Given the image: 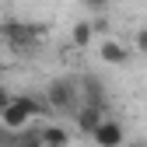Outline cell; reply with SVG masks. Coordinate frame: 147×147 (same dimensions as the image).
I'll return each mask as SVG.
<instances>
[{
    "mask_svg": "<svg viewBox=\"0 0 147 147\" xmlns=\"http://www.w3.org/2000/svg\"><path fill=\"white\" fill-rule=\"evenodd\" d=\"M49 116V109L42 102V95H35V91H21V95H14L7 102V109L0 112V126H7V130H28V126L35 119H42Z\"/></svg>",
    "mask_w": 147,
    "mask_h": 147,
    "instance_id": "obj_1",
    "label": "cell"
},
{
    "mask_svg": "<svg viewBox=\"0 0 147 147\" xmlns=\"http://www.w3.org/2000/svg\"><path fill=\"white\" fill-rule=\"evenodd\" d=\"M70 119H74V133L91 137V133L98 130V123L105 119V112H102V109H91V105H81V109H77V112H74Z\"/></svg>",
    "mask_w": 147,
    "mask_h": 147,
    "instance_id": "obj_6",
    "label": "cell"
},
{
    "mask_svg": "<svg viewBox=\"0 0 147 147\" xmlns=\"http://www.w3.org/2000/svg\"><path fill=\"white\" fill-rule=\"evenodd\" d=\"M77 95H81V105H91V109H102L109 105V88L98 74H81L77 77Z\"/></svg>",
    "mask_w": 147,
    "mask_h": 147,
    "instance_id": "obj_4",
    "label": "cell"
},
{
    "mask_svg": "<svg viewBox=\"0 0 147 147\" xmlns=\"http://www.w3.org/2000/svg\"><path fill=\"white\" fill-rule=\"evenodd\" d=\"M109 4H112V0H84V7H88V11H95V14L109 11Z\"/></svg>",
    "mask_w": 147,
    "mask_h": 147,
    "instance_id": "obj_13",
    "label": "cell"
},
{
    "mask_svg": "<svg viewBox=\"0 0 147 147\" xmlns=\"http://www.w3.org/2000/svg\"><path fill=\"white\" fill-rule=\"evenodd\" d=\"M0 35H4V42L14 53H35L42 46L46 28L42 25H28V21H4V25H0Z\"/></svg>",
    "mask_w": 147,
    "mask_h": 147,
    "instance_id": "obj_3",
    "label": "cell"
},
{
    "mask_svg": "<svg viewBox=\"0 0 147 147\" xmlns=\"http://www.w3.org/2000/svg\"><path fill=\"white\" fill-rule=\"evenodd\" d=\"M42 102L49 112L56 116H74L81 109V95H77V77H53L42 91Z\"/></svg>",
    "mask_w": 147,
    "mask_h": 147,
    "instance_id": "obj_2",
    "label": "cell"
},
{
    "mask_svg": "<svg viewBox=\"0 0 147 147\" xmlns=\"http://www.w3.org/2000/svg\"><path fill=\"white\" fill-rule=\"evenodd\" d=\"M39 137H42V147H70V130L60 123H42Z\"/></svg>",
    "mask_w": 147,
    "mask_h": 147,
    "instance_id": "obj_8",
    "label": "cell"
},
{
    "mask_svg": "<svg viewBox=\"0 0 147 147\" xmlns=\"http://www.w3.org/2000/svg\"><path fill=\"white\" fill-rule=\"evenodd\" d=\"M0 74H4V60H0Z\"/></svg>",
    "mask_w": 147,
    "mask_h": 147,
    "instance_id": "obj_16",
    "label": "cell"
},
{
    "mask_svg": "<svg viewBox=\"0 0 147 147\" xmlns=\"http://www.w3.org/2000/svg\"><path fill=\"white\" fill-rule=\"evenodd\" d=\"M0 147H18V133L7 130V126H0Z\"/></svg>",
    "mask_w": 147,
    "mask_h": 147,
    "instance_id": "obj_11",
    "label": "cell"
},
{
    "mask_svg": "<svg viewBox=\"0 0 147 147\" xmlns=\"http://www.w3.org/2000/svg\"><path fill=\"white\" fill-rule=\"evenodd\" d=\"M133 49H137V53H144V56H147V28H140V32L133 35Z\"/></svg>",
    "mask_w": 147,
    "mask_h": 147,
    "instance_id": "obj_12",
    "label": "cell"
},
{
    "mask_svg": "<svg viewBox=\"0 0 147 147\" xmlns=\"http://www.w3.org/2000/svg\"><path fill=\"white\" fill-rule=\"evenodd\" d=\"M91 39H95V25H91V21H77V25H74L70 42L77 46V49H88V46H91Z\"/></svg>",
    "mask_w": 147,
    "mask_h": 147,
    "instance_id": "obj_9",
    "label": "cell"
},
{
    "mask_svg": "<svg viewBox=\"0 0 147 147\" xmlns=\"http://www.w3.org/2000/svg\"><path fill=\"white\" fill-rule=\"evenodd\" d=\"M126 147H147V140H130Z\"/></svg>",
    "mask_w": 147,
    "mask_h": 147,
    "instance_id": "obj_15",
    "label": "cell"
},
{
    "mask_svg": "<svg viewBox=\"0 0 147 147\" xmlns=\"http://www.w3.org/2000/svg\"><path fill=\"white\" fill-rule=\"evenodd\" d=\"M14 98V91L7 88V84H0V112H4V109H7V102Z\"/></svg>",
    "mask_w": 147,
    "mask_h": 147,
    "instance_id": "obj_14",
    "label": "cell"
},
{
    "mask_svg": "<svg viewBox=\"0 0 147 147\" xmlns=\"http://www.w3.org/2000/svg\"><path fill=\"white\" fill-rule=\"evenodd\" d=\"M98 56H102V63H109V67H123V63H130V46H123V42H116V39H102Z\"/></svg>",
    "mask_w": 147,
    "mask_h": 147,
    "instance_id": "obj_7",
    "label": "cell"
},
{
    "mask_svg": "<svg viewBox=\"0 0 147 147\" xmlns=\"http://www.w3.org/2000/svg\"><path fill=\"white\" fill-rule=\"evenodd\" d=\"M91 144L95 147H126V130H123V123L112 119V116H105L98 123V130L91 133Z\"/></svg>",
    "mask_w": 147,
    "mask_h": 147,
    "instance_id": "obj_5",
    "label": "cell"
},
{
    "mask_svg": "<svg viewBox=\"0 0 147 147\" xmlns=\"http://www.w3.org/2000/svg\"><path fill=\"white\" fill-rule=\"evenodd\" d=\"M18 147H42L39 126H28V130H18Z\"/></svg>",
    "mask_w": 147,
    "mask_h": 147,
    "instance_id": "obj_10",
    "label": "cell"
}]
</instances>
